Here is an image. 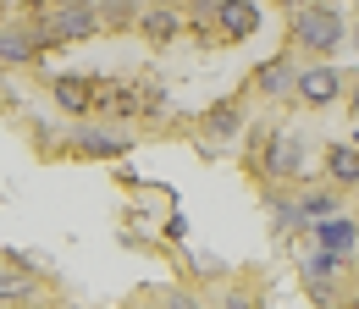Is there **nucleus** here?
<instances>
[{
	"label": "nucleus",
	"instance_id": "f257e3e1",
	"mask_svg": "<svg viewBox=\"0 0 359 309\" xmlns=\"http://www.w3.org/2000/svg\"><path fill=\"white\" fill-rule=\"evenodd\" d=\"M287 39H293V50H304V55H332V50H343V39H348L343 11H337V6H304V11H293Z\"/></svg>",
	"mask_w": 359,
	"mask_h": 309
},
{
	"label": "nucleus",
	"instance_id": "f03ea898",
	"mask_svg": "<svg viewBox=\"0 0 359 309\" xmlns=\"http://www.w3.org/2000/svg\"><path fill=\"white\" fill-rule=\"evenodd\" d=\"M100 28H105L100 22V0H50V34H55V44H83Z\"/></svg>",
	"mask_w": 359,
	"mask_h": 309
},
{
	"label": "nucleus",
	"instance_id": "7ed1b4c3",
	"mask_svg": "<svg viewBox=\"0 0 359 309\" xmlns=\"http://www.w3.org/2000/svg\"><path fill=\"white\" fill-rule=\"evenodd\" d=\"M304 138L299 132H271L266 138V160H260V177H276V182H310L304 177Z\"/></svg>",
	"mask_w": 359,
	"mask_h": 309
},
{
	"label": "nucleus",
	"instance_id": "20e7f679",
	"mask_svg": "<svg viewBox=\"0 0 359 309\" xmlns=\"http://www.w3.org/2000/svg\"><path fill=\"white\" fill-rule=\"evenodd\" d=\"M260 22H266L260 0H222V6H216V28H222L232 44L255 39V34H260Z\"/></svg>",
	"mask_w": 359,
	"mask_h": 309
},
{
	"label": "nucleus",
	"instance_id": "39448f33",
	"mask_svg": "<svg viewBox=\"0 0 359 309\" xmlns=\"http://www.w3.org/2000/svg\"><path fill=\"white\" fill-rule=\"evenodd\" d=\"M343 88H348V83H343V72L320 61V67H299V83H293V94H299L304 105H332Z\"/></svg>",
	"mask_w": 359,
	"mask_h": 309
},
{
	"label": "nucleus",
	"instance_id": "423d86ee",
	"mask_svg": "<svg viewBox=\"0 0 359 309\" xmlns=\"http://www.w3.org/2000/svg\"><path fill=\"white\" fill-rule=\"evenodd\" d=\"M94 94H100V83L78 78V72H55V78H50V99H55L61 111H72V116H89Z\"/></svg>",
	"mask_w": 359,
	"mask_h": 309
},
{
	"label": "nucleus",
	"instance_id": "0eeeda50",
	"mask_svg": "<svg viewBox=\"0 0 359 309\" xmlns=\"http://www.w3.org/2000/svg\"><path fill=\"white\" fill-rule=\"evenodd\" d=\"M72 149L89 155V160H116V155L133 149V138L128 132H111V128H78L72 132Z\"/></svg>",
	"mask_w": 359,
	"mask_h": 309
},
{
	"label": "nucleus",
	"instance_id": "6e6552de",
	"mask_svg": "<svg viewBox=\"0 0 359 309\" xmlns=\"http://www.w3.org/2000/svg\"><path fill=\"white\" fill-rule=\"evenodd\" d=\"M39 55H45V44H39L34 28H22V22H6L0 28V67H28Z\"/></svg>",
	"mask_w": 359,
	"mask_h": 309
},
{
	"label": "nucleus",
	"instance_id": "1a4fd4ad",
	"mask_svg": "<svg viewBox=\"0 0 359 309\" xmlns=\"http://www.w3.org/2000/svg\"><path fill=\"white\" fill-rule=\"evenodd\" d=\"M188 28V17H182L177 6H144L138 11V34H144V44H172Z\"/></svg>",
	"mask_w": 359,
	"mask_h": 309
},
{
	"label": "nucleus",
	"instance_id": "9d476101",
	"mask_svg": "<svg viewBox=\"0 0 359 309\" xmlns=\"http://www.w3.org/2000/svg\"><path fill=\"white\" fill-rule=\"evenodd\" d=\"M199 132L210 138V149H226V144H238V132H243V111H238L232 99H222V105H210V111H205Z\"/></svg>",
	"mask_w": 359,
	"mask_h": 309
},
{
	"label": "nucleus",
	"instance_id": "9b49d317",
	"mask_svg": "<svg viewBox=\"0 0 359 309\" xmlns=\"http://www.w3.org/2000/svg\"><path fill=\"white\" fill-rule=\"evenodd\" d=\"M310 232H315V243L320 249H337V254H354V243H359V221L354 216H326V221H310Z\"/></svg>",
	"mask_w": 359,
	"mask_h": 309
},
{
	"label": "nucleus",
	"instance_id": "f8f14e48",
	"mask_svg": "<svg viewBox=\"0 0 359 309\" xmlns=\"http://www.w3.org/2000/svg\"><path fill=\"white\" fill-rule=\"evenodd\" d=\"M293 83H299V67H293L287 55H276V61H266V67L255 72V94H260V99H282V94H293Z\"/></svg>",
	"mask_w": 359,
	"mask_h": 309
},
{
	"label": "nucleus",
	"instance_id": "ddd939ff",
	"mask_svg": "<svg viewBox=\"0 0 359 309\" xmlns=\"http://www.w3.org/2000/svg\"><path fill=\"white\" fill-rule=\"evenodd\" d=\"M326 177L337 188H359V149L354 144H326Z\"/></svg>",
	"mask_w": 359,
	"mask_h": 309
},
{
	"label": "nucleus",
	"instance_id": "4468645a",
	"mask_svg": "<svg viewBox=\"0 0 359 309\" xmlns=\"http://www.w3.org/2000/svg\"><path fill=\"white\" fill-rule=\"evenodd\" d=\"M22 298H34V270H17L0 260V304H22Z\"/></svg>",
	"mask_w": 359,
	"mask_h": 309
},
{
	"label": "nucleus",
	"instance_id": "2eb2a0df",
	"mask_svg": "<svg viewBox=\"0 0 359 309\" xmlns=\"http://www.w3.org/2000/svg\"><path fill=\"white\" fill-rule=\"evenodd\" d=\"M299 210H304V221H326V216L343 210V199H337L332 188H304V193H299Z\"/></svg>",
	"mask_w": 359,
	"mask_h": 309
},
{
	"label": "nucleus",
	"instance_id": "dca6fc26",
	"mask_svg": "<svg viewBox=\"0 0 359 309\" xmlns=\"http://www.w3.org/2000/svg\"><path fill=\"white\" fill-rule=\"evenodd\" d=\"M266 210H271V232H299V226H310L304 210H299V199H276V193H271Z\"/></svg>",
	"mask_w": 359,
	"mask_h": 309
},
{
	"label": "nucleus",
	"instance_id": "f3484780",
	"mask_svg": "<svg viewBox=\"0 0 359 309\" xmlns=\"http://www.w3.org/2000/svg\"><path fill=\"white\" fill-rule=\"evenodd\" d=\"M348 270V254H337V249H320L315 243V254L304 260V276H343Z\"/></svg>",
	"mask_w": 359,
	"mask_h": 309
},
{
	"label": "nucleus",
	"instance_id": "a211bd4d",
	"mask_svg": "<svg viewBox=\"0 0 359 309\" xmlns=\"http://www.w3.org/2000/svg\"><path fill=\"white\" fill-rule=\"evenodd\" d=\"M138 0H100V22L105 28H122V22H138Z\"/></svg>",
	"mask_w": 359,
	"mask_h": 309
},
{
	"label": "nucleus",
	"instance_id": "6ab92c4d",
	"mask_svg": "<svg viewBox=\"0 0 359 309\" xmlns=\"http://www.w3.org/2000/svg\"><path fill=\"white\" fill-rule=\"evenodd\" d=\"M304 293H310L320 309H343V298H337V287H332V276H304Z\"/></svg>",
	"mask_w": 359,
	"mask_h": 309
},
{
	"label": "nucleus",
	"instance_id": "aec40b11",
	"mask_svg": "<svg viewBox=\"0 0 359 309\" xmlns=\"http://www.w3.org/2000/svg\"><path fill=\"white\" fill-rule=\"evenodd\" d=\"M161 309H205V304H199L194 287H166V293H161Z\"/></svg>",
	"mask_w": 359,
	"mask_h": 309
},
{
	"label": "nucleus",
	"instance_id": "412c9836",
	"mask_svg": "<svg viewBox=\"0 0 359 309\" xmlns=\"http://www.w3.org/2000/svg\"><path fill=\"white\" fill-rule=\"evenodd\" d=\"M222 309H260V293H249V287H226Z\"/></svg>",
	"mask_w": 359,
	"mask_h": 309
},
{
	"label": "nucleus",
	"instance_id": "4be33fe9",
	"mask_svg": "<svg viewBox=\"0 0 359 309\" xmlns=\"http://www.w3.org/2000/svg\"><path fill=\"white\" fill-rule=\"evenodd\" d=\"M166 238L182 243V238H188V216H166Z\"/></svg>",
	"mask_w": 359,
	"mask_h": 309
},
{
	"label": "nucleus",
	"instance_id": "5701e85b",
	"mask_svg": "<svg viewBox=\"0 0 359 309\" xmlns=\"http://www.w3.org/2000/svg\"><path fill=\"white\" fill-rule=\"evenodd\" d=\"M216 6H222V0H188V11H194L199 22H205V17H216Z\"/></svg>",
	"mask_w": 359,
	"mask_h": 309
},
{
	"label": "nucleus",
	"instance_id": "b1692460",
	"mask_svg": "<svg viewBox=\"0 0 359 309\" xmlns=\"http://www.w3.org/2000/svg\"><path fill=\"white\" fill-rule=\"evenodd\" d=\"M276 6H287V11H304V6H310V0H276Z\"/></svg>",
	"mask_w": 359,
	"mask_h": 309
},
{
	"label": "nucleus",
	"instance_id": "393cba45",
	"mask_svg": "<svg viewBox=\"0 0 359 309\" xmlns=\"http://www.w3.org/2000/svg\"><path fill=\"white\" fill-rule=\"evenodd\" d=\"M348 105H354V116H359V83H354V88H348Z\"/></svg>",
	"mask_w": 359,
	"mask_h": 309
},
{
	"label": "nucleus",
	"instance_id": "a878e982",
	"mask_svg": "<svg viewBox=\"0 0 359 309\" xmlns=\"http://www.w3.org/2000/svg\"><path fill=\"white\" fill-rule=\"evenodd\" d=\"M348 39H354V50H359V22H354V34H348Z\"/></svg>",
	"mask_w": 359,
	"mask_h": 309
}]
</instances>
